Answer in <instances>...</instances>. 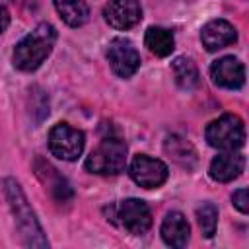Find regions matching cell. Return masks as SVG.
<instances>
[{"instance_id":"30bf717a","label":"cell","mask_w":249,"mask_h":249,"mask_svg":"<svg viewBox=\"0 0 249 249\" xmlns=\"http://www.w3.org/2000/svg\"><path fill=\"white\" fill-rule=\"evenodd\" d=\"M210 78L224 89H239L245 84V66L235 56H222L212 62Z\"/></svg>"},{"instance_id":"8fae6325","label":"cell","mask_w":249,"mask_h":249,"mask_svg":"<svg viewBox=\"0 0 249 249\" xmlns=\"http://www.w3.org/2000/svg\"><path fill=\"white\" fill-rule=\"evenodd\" d=\"M245 169V156L239 154L237 150H230V152H222L218 154L208 167V175L218 181V183H230L233 179H237Z\"/></svg>"},{"instance_id":"52a82bcc","label":"cell","mask_w":249,"mask_h":249,"mask_svg":"<svg viewBox=\"0 0 249 249\" xmlns=\"http://www.w3.org/2000/svg\"><path fill=\"white\" fill-rule=\"evenodd\" d=\"M107 62L115 76L128 80L140 68V53L132 45V41L124 37H115L107 45Z\"/></svg>"},{"instance_id":"8992f818","label":"cell","mask_w":249,"mask_h":249,"mask_svg":"<svg viewBox=\"0 0 249 249\" xmlns=\"http://www.w3.org/2000/svg\"><path fill=\"white\" fill-rule=\"evenodd\" d=\"M47 144L54 158L62 161H76L84 152L86 134L80 128L70 126L68 123H56L49 130Z\"/></svg>"},{"instance_id":"ac0fdd59","label":"cell","mask_w":249,"mask_h":249,"mask_svg":"<svg viewBox=\"0 0 249 249\" xmlns=\"http://www.w3.org/2000/svg\"><path fill=\"white\" fill-rule=\"evenodd\" d=\"M163 148H165V152L169 154V158H171L173 161H177L179 165H183V167H193L195 161H196V152H195L193 144L187 142L185 138L177 136V134L167 136Z\"/></svg>"},{"instance_id":"d6986e66","label":"cell","mask_w":249,"mask_h":249,"mask_svg":"<svg viewBox=\"0 0 249 249\" xmlns=\"http://www.w3.org/2000/svg\"><path fill=\"white\" fill-rule=\"evenodd\" d=\"M196 222L204 237H212L218 226V208L214 202H202L196 206Z\"/></svg>"},{"instance_id":"6da1fadb","label":"cell","mask_w":249,"mask_h":249,"mask_svg":"<svg viewBox=\"0 0 249 249\" xmlns=\"http://www.w3.org/2000/svg\"><path fill=\"white\" fill-rule=\"evenodd\" d=\"M4 195H6V200H8L10 210L14 214L16 228H18L23 243L27 247H37V249L49 247V239H47V235H45V231L37 220V214L31 208L21 185L14 177L4 179Z\"/></svg>"},{"instance_id":"9c48e42d","label":"cell","mask_w":249,"mask_h":249,"mask_svg":"<svg viewBox=\"0 0 249 249\" xmlns=\"http://www.w3.org/2000/svg\"><path fill=\"white\" fill-rule=\"evenodd\" d=\"M103 19L113 29L126 31L142 19V8L138 0H109L103 8Z\"/></svg>"},{"instance_id":"7a4b0ae2","label":"cell","mask_w":249,"mask_h":249,"mask_svg":"<svg viewBox=\"0 0 249 249\" xmlns=\"http://www.w3.org/2000/svg\"><path fill=\"white\" fill-rule=\"evenodd\" d=\"M56 29L49 21H41L14 47V66L21 72L37 70L53 53L56 43Z\"/></svg>"},{"instance_id":"ffe728a7","label":"cell","mask_w":249,"mask_h":249,"mask_svg":"<svg viewBox=\"0 0 249 249\" xmlns=\"http://www.w3.org/2000/svg\"><path fill=\"white\" fill-rule=\"evenodd\" d=\"M231 202H233V206H235L241 214H247V212H249V195H247V189L241 187V189L233 191Z\"/></svg>"},{"instance_id":"e0dca14e","label":"cell","mask_w":249,"mask_h":249,"mask_svg":"<svg viewBox=\"0 0 249 249\" xmlns=\"http://www.w3.org/2000/svg\"><path fill=\"white\" fill-rule=\"evenodd\" d=\"M171 72H173L175 84L181 89L191 91V89L196 88V84H198V68H196V64H195V60L191 56H177L171 62Z\"/></svg>"},{"instance_id":"9a60e30c","label":"cell","mask_w":249,"mask_h":249,"mask_svg":"<svg viewBox=\"0 0 249 249\" xmlns=\"http://www.w3.org/2000/svg\"><path fill=\"white\" fill-rule=\"evenodd\" d=\"M58 18L68 27H82L89 19V6L86 0H53Z\"/></svg>"},{"instance_id":"44dd1931","label":"cell","mask_w":249,"mask_h":249,"mask_svg":"<svg viewBox=\"0 0 249 249\" xmlns=\"http://www.w3.org/2000/svg\"><path fill=\"white\" fill-rule=\"evenodd\" d=\"M8 25H10V12L6 10L4 4H0V35L8 29Z\"/></svg>"},{"instance_id":"ba28073f","label":"cell","mask_w":249,"mask_h":249,"mask_svg":"<svg viewBox=\"0 0 249 249\" xmlns=\"http://www.w3.org/2000/svg\"><path fill=\"white\" fill-rule=\"evenodd\" d=\"M128 175L142 189H158L167 181L169 167L158 158L136 154L128 165Z\"/></svg>"},{"instance_id":"277c9868","label":"cell","mask_w":249,"mask_h":249,"mask_svg":"<svg viewBox=\"0 0 249 249\" xmlns=\"http://www.w3.org/2000/svg\"><path fill=\"white\" fill-rule=\"evenodd\" d=\"M107 220L132 235H142L152 228V210L142 198H124L105 208Z\"/></svg>"},{"instance_id":"4fadbf2b","label":"cell","mask_w":249,"mask_h":249,"mask_svg":"<svg viewBox=\"0 0 249 249\" xmlns=\"http://www.w3.org/2000/svg\"><path fill=\"white\" fill-rule=\"evenodd\" d=\"M200 41H202V47L206 51L214 53V51H220V49L235 43L237 41V29L226 19H212L202 27Z\"/></svg>"},{"instance_id":"7c38bea8","label":"cell","mask_w":249,"mask_h":249,"mask_svg":"<svg viewBox=\"0 0 249 249\" xmlns=\"http://www.w3.org/2000/svg\"><path fill=\"white\" fill-rule=\"evenodd\" d=\"M160 233H161V239L165 245L175 247V249H183L191 239V226H189L183 212L171 210L165 214L161 228H160Z\"/></svg>"},{"instance_id":"2e32d148","label":"cell","mask_w":249,"mask_h":249,"mask_svg":"<svg viewBox=\"0 0 249 249\" xmlns=\"http://www.w3.org/2000/svg\"><path fill=\"white\" fill-rule=\"evenodd\" d=\"M144 45L148 47V51L156 56H169L175 49V37L169 29L160 27V25H152L146 29L144 33Z\"/></svg>"},{"instance_id":"5b68a950","label":"cell","mask_w":249,"mask_h":249,"mask_svg":"<svg viewBox=\"0 0 249 249\" xmlns=\"http://www.w3.org/2000/svg\"><path fill=\"white\" fill-rule=\"evenodd\" d=\"M204 138L216 150H222V152L239 150L245 144V124L239 115L224 113L222 117L206 124Z\"/></svg>"},{"instance_id":"5bb4252c","label":"cell","mask_w":249,"mask_h":249,"mask_svg":"<svg viewBox=\"0 0 249 249\" xmlns=\"http://www.w3.org/2000/svg\"><path fill=\"white\" fill-rule=\"evenodd\" d=\"M35 165H37V175L43 179V183L49 187L51 195H53L58 202H66V200H70V198L74 196L72 187H70V183L66 181V177H62L51 163H47V161H43V160H37Z\"/></svg>"},{"instance_id":"3957f363","label":"cell","mask_w":249,"mask_h":249,"mask_svg":"<svg viewBox=\"0 0 249 249\" xmlns=\"http://www.w3.org/2000/svg\"><path fill=\"white\" fill-rule=\"evenodd\" d=\"M126 165V142L119 134H105L84 161L86 171L97 175H117Z\"/></svg>"}]
</instances>
